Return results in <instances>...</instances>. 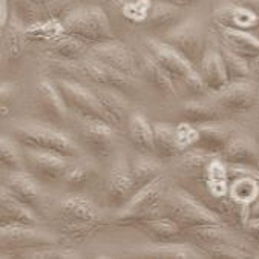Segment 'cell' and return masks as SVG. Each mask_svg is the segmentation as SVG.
<instances>
[{
	"label": "cell",
	"mask_w": 259,
	"mask_h": 259,
	"mask_svg": "<svg viewBox=\"0 0 259 259\" xmlns=\"http://www.w3.org/2000/svg\"><path fill=\"white\" fill-rule=\"evenodd\" d=\"M160 215L175 221L184 232L202 226L226 224L213 210L183 187L166 190L160 207Z\"/></svg>",
	"instance_id": "6da1fadb"
},
{
	"label": "cell",
	"mask_w": 259,
	"mask_h": 259,
	"mask_svg": "<svg viewBox=\"0 0 259 259\" xmlns=\"http://www.w3.org/2000/svg\"><path fill=\"white\" fill-rule=\"evenodd\" d=\"M146 51L170 77L177 88V92L178 88L184 89L190 95H199L205 92L198 71L172 46L166 45L160 38H147Z\"/></svg>",
	"instance_id": "7a4b0ae2"
},
{
	"label": "cell",
	"mask_w": 259,
	"mask_h": 259,
	"mask_svg": "<svg viewBox=\"0 0 259 259\" xmlns=\"http://www.w3.org/2000/svg\"><path fill=\"white\" fill-rule=\"evenodd\" d=\"M65 34L75 37L88 46H95L115 40L106 11L95 7L74 8L63 20Z\"/></svg>",
	"instance_id": "3957f363"
},
{
	"label": "cell",
	"mask_w": 259,
	"mask_h": 259,
	"mask_svg": "<svg viewBox=\"0 0 259 259\" xmlns=\"http://www.w3.org/2000/svg\"><path fill=\"white\" fill-rule=\"evenodd\" d=\"M13 135L22 147L45 150L74 160L80 157V147L63 132L53 127L35 124H17L13 127Z\"/></svg>",
	"instance_id": "277c9868"
},
{
	"label": "cell",
	"mask_w": 259,
	"mask_h": 259,
	"mask_svg": "<svg viewBox=\"0 0 259 259\" xmlns=\"http://www.w3.org/2000/svg\"><path fill=\"white\" fill-rule=\"evenodd\" d=\"M166 195L164 180L160 177L143 189L137 190L131 199L118 210L114 223L118 226H134L138 221L160 215V207Z\"/></svg>",
	"instance_id": "5b68a950"
},
{
	"label": "cell",
	"mask_w": 259,
	"mask_h": 259,
	"mask_svg": "<svg viewBox=\"0 0 259 259\" xmlns=\"http://www.w3.org/2000/svg\"><path fill=\"white\" fill-rule=\"evenodd\" d=\"M161 41L172 46L180 53L195 69L201 65L204 56L207 54V37L199 22L195 19L183 20L170 32L160 37Z\"/></svg>",
	"instance_id": "8992f818"
},
{
	"label": "cell",
	"mask_w": 259,
	"mask_h": 259,
	"mask_svg": "<svg viewBox=\"0 0 259 259\" xmlns=\"http://www.w3.org/2000/svg\"><path fill=\"white\" fill-rule=\"evenodd\" d=\"M0 242H2V256H19L26 250L56 247L59 238L35 226H8L0 227Z\"/></svg>",
	"instance_id": "52a82bcc"
},
{
	"label": "cell",
	"mask_w": 259,
	"mask_h": 259,
	"mask_svg": "<svg viewBox=\"0 0 259 259\" xmlns=\"http://www.w3.org/2000/svg\"><path fill=\"white\" fill-rule=\"evenodd\" d=\"M68 111L75 114L83 121H108V117L103 111L98 98L91 88H86L74 80L60 78L56 81Z\"/></svg>",
	"instance_id": "ba28073f"
},
{
	"label": "cell",
	"mask_w": 259,
	"mask_h": 259,
	"mask_svg": "<svg viewBox=\"0 0 259 259\" xmlns=\"http://www.w3.org/2000/svg\"><path fill=\"white\" fill-rule=\"evenodd\" d=\"M23 149L25 158V169L40 183V184H54L63 181V177L71 166L68 158H63L60 155L35 150V149Z\"/></svg>",
	"instance_id": "9c48e42d"
},
{
	"label": "cell",
	"mask_w": 259,
	"mask_h": 259,
	"mask_svg": "<svg viewBox=\"0 0 259 259\" xmlns=\"http://www.w3.org/2000/svg\"><path fill=\"white\" fill-rule=\"evenodd\" d=\"M91 57L111 66L112 69H115L131 78H137L140 75L138 63H137L134 53L126 45H123L117 40L91 46Z\"/></svg>",
	"instance_id": "30bf717a"
},
{
	"label": "cell",
	"mask_w": 259,
	"mask_h": 259,
	"mask_svg": "<svg viewBox=\"0 0 259 259\" xmlns=\"http://www.w3.org/2000/svg\"><path fill=\"white\" fill-rule=\"evenodd\" d=\"M235 170L233 178L229 177V198L241 210L244 221L248 207L259 198V170L230 166Z\"/></svg>",
	"instance_id": "8fae6325"
},
{
	"label": "cell",
	"mask_w": 259,
	"mask_h": 259,
	"mask_svg": "<svg viewBox=\"0 0 259 259\" xmlns=\"http://www.w3.org/2000/svg\"><path fill=\"white\" fill-rule=\"evenodd\" d=\"M78 68L81 75L88 78L91 83H94L95 86L111 88L118 92H129L135 84V78H131L112 69L111 66L95 60L94 57L78 62Z\"/></svg>",
	"instance_id": "7c38bea8"
},
{
	"label": "cell",
	"mask_w": 259,
	"mask_h": 259,
	"mask_svg": "<svg viewBox=\"0 0 259 259\" xmlns=\"http://www.w3.org/2000/svg\"><path fill=\"white\" fill-rule=\"evenodd\" d=\"M135 193L134 189V180L131 174V163L126 157H118L115 163L112 164L108 180H106V195L109 202L121 209V207L131 199V196Z\"/></svg>",
	"instance_id": "4fadbf2b"
},
{
	"label": "cell",
	"mask_w": 259,
	"mask_h": 259,
	"mask_svg": "<svg viewBox=\"0 0 259 259\" xmlns=\"http://www.w3.org/2000/svg\"><path fill=\"white\" fill-rule=\"evenodd\" d=\"M80 140L97 160H108L114 150V131L105 121H83Z\"/></svg>",
	"instance_id": "5bb4252c"
},
{
	"label": "cell",
	"mask_w": 259,
	"mask_h": 259,
	"mask_svg": "<svg viewBox=\"0 0 259 259\" xmlns=\"http://www.w3.org/2000/svg\"><path fill=\"white\" fill-rule=\"evenodd\" d=\"M4 187L8 189L19 201L31 207L35 213L40 215L43 212V193L40 183L26 169L8 172Z\"/></svg>",
	"instance_id": "9a60e30c"
},
{
	"label": "cell",
	"mask_w": 259,
	"mask_h": 259,
	"mask_svg": "<svg viewBox=\"0 0 259 259\" xmlns=\"http://www.w3.org/2000/svg\"><path fill=\"white\" fill-rule=\"evenodd\" d=\"M35 105L43 117L53 123H65L68 108L56 83L51 80H40L35 86Z\"/></svg>",
	"instance_id": "2e32d148"
},
{
	"label": "cell",
	"mask_w": 259,
	"mask_h": 259,
	"mask_svg": "<svg viewBox=\"0 0 259 259\" xmlns=\"http://www.w3.org/2000/svg\"><path fill=\"white\" fill-rule=\"evenodd\" d=\"M37 213L19 201L8 189L0 190V227L8 226H37Z\"/></svg>",
	"instance_id": "e0dca14e"
},
{
	"label": "cell",
	"mask_w": 259,
	"mask_h": 259,
	"mask_svg": "<svg viewBox=\"0 0 259 259\" xmlns=\"http://www.w3.org/2000/svg\"><path fill=\"white\" fill-rule=\"evenodd\" d=\"M60 218L66 226L95 224L100 221V212L97 205L83 196H68L60 202Z\"/></svg>",
	"instance_id": "ac0fdd59"
},
{
	"label": "cell",
	"mask_w": 259,
	"mask_h": 259,
	"mask_svg": "<svg viewBox=\"0 0 259 259\" xmlns=\"http://www.w3.org/2000/svg\"><path fill=\"white\" fill-rule=\"evenodd\" d=\"M256 103V89L250 83L227 84L218 97V106L229 114L248 112Z\"/></svg>",
	"instance_id": "d6986e66"
},
{
	"label": "cell",
	"mask_w": 259,
	"mask_h": 259,
	"mask_svg": "<svg viewBox=\"0 0 259 259\" xmlns=\"http://www.w3.org/2000/svg\"><path fill=\"white\" fill-rule=\"evenodd\" d=\"M221 160L227 166L259 170V150L248 138L233 137L221 153Z\"/></svg>",
	"instance_id": "ffe728a7"
},
{
	"label": "cell",
	"mask_w": 259,
	"mask_h": 259,
	"mask_svg": "<svg viewBox=\"0 0 259 259\" xmlns=\"http://www.w3.org/2000/svg\"><path fill=\"white\" fill-rule=\"evenodd\" d=\"M183 20L184 17H183L181 8H177L170 4L158 0V2H155L152 5V10L144 25H146V29H149V32L158 37H163L164 34L177 28Z\"/></svg>",
	"instance_id": "44dd1931"
},
{
	"label": "cell",
	"mask_w": 259,
	"mask_h": 259,
	"mask_svg": "<svg viewBox=\"0 0 259 259\" xmlns=\"http://www.w3.org/2000/svg\"><path fill=\"white\" fill-rule=\"evenodd\" d=\"M218 34L223 46L232 51L233 54L242 57L244 60L251 62L259 57V38H256L250 32L241 29L218 28Z\"/></svg>",
	"instance_id": "7402d4cb"
},
{
	"label": "cell",
	"mask_w": 259,
	"mask_h": 259,
	"mask_svg": "<svg viewBox=\"0 0 259 259\" xmlns=\"http://www.w3.org/2000/svg\"><path fill=\"white\" fill-rule=\"evenodd\" d=\"M213 22L218 28L248 31L259 25V17L248 7L226 5L213 11Z\"/></svg>",
	"instance_id": "603a6c76"
},
{
	"label": "cell",
	"mask_w": 259,
	"mask_h": 259,
	"mask_svg": "<svg viewBox=\"0 0 259 259\" xmlns=\"http://www.w3.org/2000/svg\"><path fill=\"white\" fill-rule=\"evenodd\" d=\"M138 72L140 75L144 78V81L155 89L158 94L170 97V95H178L177 88L174 84V81L170 80V77L163 71V68L157 63L147 51L140 57L138 62Z\"/></svg>",
	"instance_id": "cb8c5ba5"
},
{
	"label": "cell",
	"mask_w": 259,
	"mask_h": 259,
	"mask_svg": "<svg viewBox=\"0 0 259 259\" xmlns=\"http://www.w3.org/2000/svg\"><path fill=\"white\" fill-rule=\"evenodd\" d=\"M196 71L201 77L205 91L221 92L229 84L220 51H207V54L204 56Z\"/></svg>",
	"instance_id": "d4e9b609"
},
{
	"label": "cell",
	"mask_w": 259,
	"mask_h": 259,
	"mask_svg": "<svg viewBox=\"0 0 259 259\" xmlns=\"http://www.w3.org/2000/svg\"><path fill=\"white\" fill-rule=\"evenodd\" d=\"M91 89L98 98L103 111H105L108 117L109 124L114 127L121 126L126 117V111H127V103L124 97L121 95V92L111 89V88H105V86H94Z\"/></svg>",
	"instance_id": "484cf974"
},
{
	"label": "cell",
	"mask_w": 259,
	"mask_h": 259,
	"mask_svg": "<svg viewBox=\"0 0 259 259\" xmlns=\"http://www.w3.org/2000/svg\"><path fill=\"white\" fill-rule=\"evenodd\" d=\"M132 227L144 232L155 242H175L178 238H181V235L184 232L175 221H172L167 217H161V215L138 221Z\"/></svg>",
	"instance_id": "4316f807"
},
{
	"label": "cell",
	"mask_w": 259,
	"mask_h": 259,
	"mask_svg": "<svg viewBox=\"0 0 259 259\" xmlns=\"http://www.w3.org/2000/svg\"><path fill=\"white\" fill-rule=\"evenodd\" d=\"M127 137L132 146L143 155H155L153 124L143 114H132L127 120Z\"/></svg>",
	"instance_id": "83f0119b"
},
{
	"label": "cell",
	"mask_w": 259,
	"mask_h": 259,
	"mask_svg": "<svg viewBox=\"0 0 259 259\" xmlns=\"http://www.w3.org/2000/svg\"><path fill=\"white\" fill-rule=\"evenodd\" d=\"M198 131H199V138L195 147L210 155H221L227 147L229 141L233 138L232 132L227 127L218 126L217 123L198 126Z\"/></svg>",
	"instance_id": "f1b7e54d"
},
{
	"label": "cell",
	"mask_w": 259,
	"mask_h": 259,
	"mask_svg": "<svg viewBox=\"0 0 259 259\" xmlns=\"http://www.w3.org/2000/svg\"><path fill=\"white\" fill-rule=\"evenodd\" d=\"M190 238L193 239V242L196 244V247H199L201 250L205 248V247L223 245V244L238 245V247L245 248L238 238H235L233 235H230L229 230H226V224H220V226H202V227L192 229L190 230Z\"/></svg>",
	"instance_id": "f546056e"
},
{
	"label": "cell",
	"mask_w": 259,
	"mask_h": 259,
	"mask_svg": "<svg viewBox=\"0 0 259 259\" xmlns=\"http://www.w3.org/2000/svg\"><path fill=\"white\" fill-rule=\"evenodd\" d=\"M86 48L88 45H84L83 41L65 34L62 38L51 43L46 53L51 57V60H57L63 63H78L84 60Z\"/></svg>",
	"instance_id": "4dcf8cb0"
},
{
	"label": "cell",
	"mask_w": 259,
	"mask_h": 259,
	"mask_svg": "<svg viewBox=\"0 0 259 259\" xmlns=\"http://www.w3.org/2000/svg\"><path fill=\"white\" fill-rule=\"evenodd\" d=\"M153 149L155 157L163 161L177 158L181 153L175 138V126L167 123H153Z\"/></svg>",
	"instance_id": "1f68e13d"
},
{
	"label": "cell",
	"mask_w": 259,
	"mask_h": 259,
	"mask_svg": "<svg viewBox=\"0 0 259 259\" xmlns=\"http://www.w3.org/2000/svg\"><path fill=\"white\" fill-rule=\"evenodd\" d=\"M181 118L195 126L220 123L224 118V111L220 106L207 105V103L189 101L181 108Z\"/></svg>",
	"instance_id": "d6a6232c"
},
{
	"label": "cell",
	"mask_w": 259,
	"mask_h": 259,
	"mask_svg": "<svg viewBox=\"0 0 259 259\" xmlns=\"http://www.w3.org/2000/svg\"><path fill=\"white\" fill-rule=\"evenodd\" d=\"M137 254L143 256V257H164V259L207 257L199 247H192V245L178 244V242H158V245L140 250V251H137Z\"/></svg>",
	"instance_id": "836d02e7"
},
{
	"label": "cell",
	"mask_w": 259,
	"mask_h": 259,
	"mask_svg": "<svg viewBox=\"0 0 259 259\" xmlns=\"http://www.w3.org/2000/svg\"><path fill=\"white\" fill-rule=\"evenodd\" d=\"M4 31V57L8 62L20 59L25 51V43L28 41L25 26L13 17L11 23H8Z\"/></svg>",
	"instance_id": "e575fe53"
},
{
	"label": "cell",
	"mask_w": 259,
	"mask_h": 259,
	"mask_svg": "<svg viewBox=\"0 0 259 259\" xmlns=\"http://www.w3.org/2000/svg\"><path fill=\"white\" fill-rule=\"evenodd\" d=\"M25 34H26V38L32 41L54 43L56 40L65 35V26H63V22L59 19H41L40 22L31 26H26Z\"/></svg>",
	"instance_id": "d590c367"
},
{
	"label": "cell",
	"mask_w": 259,
	"mask_h": 259,
	"mask_svg": "<svg viewBox=\"0 0 259 259\" xmlns=\"http://www.w3.org/2000/svg\"><path fill=\"white\" fill-rule=\"evenodd\" d=\"M223 63H224V69H226V75L229 80V84L233 83H245L248 81L251 71L248 66V62L244 60L242 57L233 54L232 51H229L227 48H221L220 51Z\"/></svg>",
	"instance_id": "8d00e7d4"
},
{
	"label": "cell",
	"mask_w": 259,
	"mask_h": 259,
	"mask_svg": "<svg viewBox=\"0 0 259 259\" xmlns=\"http://www.w3.org/2000/svg\"><path fill=\"white\" fill-rule=\"evenodd\" d=\"M20 144L17 140L10 137H2L0 140V166H2L7 172H17L25 170V158H23V150L19 147Z\"/></svg>",
	"instance_id": "74e56055"
},
{
	"label": "cell",
	"mask_w": 259,
	"mask_h": 259,
	"mask_svg": "<svg viewBox=\"0 0 259 259\" xmlns=\"http://www.w3.org/2000/svg\"><path fill=\"white\" fill-rule=\"evenodd\" d=\"M131 174H132L135 192L161 177L158 163H155L153 160H149V158L138 160V161L132 163L131 164Z\"/></svg>",
	"instance_id": "f35d334b"
},
{
	"label": "cell",
	"mask_w": 259,
	"mask_h": 259,
	"mask_svg": "<svg viewBox=\"0 0 259 259\" xmlns=\"http://www.w3.org/2000/svg\"><path fill=\"white\" fill-rule=\"evenodd\" d=\"M10 4L13 8V17L25 28L41 20L40 17L41 8L34 0H10Z\"/></svg>",
	"instance_id": "ab89813d"
},
{
	"label": "cell",
	"mask_w": 259,
	"mask_h": 259,
	"mask_svg": "<svg viewBox=\"0 0 259 259\" xmlns=\"http://www.w3.org/2000/svg\"><path fill=\"white\" fill-rule=\"evenodd\" d=\"M152 5V0H131L121 5V14L134 23H144L149 17Z\"/></svg>",
	"instance_id": "60d3db41"
},
{
	"label": "cell",
	"mask_w": 259,
	"mask_h": 259,
	"mask_svg": "<svg viewBox=\"0 0 259 259\" xmlns=\"http://www.w3.org/2000/svg\"><path fill=\"white\" fill-rule=\"evenodd\" d=\"M92 178V169L86 164H71L63 177V181L71 189H83Z\"/></svg>",
	"instance_id": "b9f144b4"
},
{
	"label": "cell",
	"mask_w": 259,
	"mask_h": 259,
	"mask_svg": "<svg viewBox=\"0 0 259 259\" xmlns=\"http://www.w3.org/2000/svg\"><path fill=\"white\" fill-rule=\"evenodd\" d=\"M175 138H177V144L178 149L181 152H184L189 147H195L198 138H199V131L198 126L187 123V121H181L175 126Z\"/></svg>",
	"instance_id": "7bdbcfd3"
},
{
	"label": "cell",
	"mask_w": 259,
	"mask_h": 259,
	"mask_svg": "<svg viewBox=\"0 0 259 259\" xmlns=\"http://www.w3.org/2000/svg\"><path fill=\"white\" fill-rule=\"evenodd\" d=\"M20 257H78V251L72 248H56V247H43V248H34V250H26L19 254Z\"/></svg>",
	"instance_id": "ee69618b"
},
{
	"label": "cell",
	"mask_w": 259,
	"mask_h": 259,
	"mask_svg": "<svg viewBox=\"0 0 259 259\" xmlns=\"http://www.w3.org/2000/svg\"><path fill=\"white\" fill-rule=\"evenodd\" d=\"M72 10V0H49L43 11L48 13L46 19L63 20Z\"/></svg>",
	"instance_id": "f6af8a7d"
},
{
	"label": "cell",
	"mask_w": 259,
	"mask_h": 259,
	"mask_svg": "<svg viewBox=\"0 0 259 259\" xmlns=\"http://www.w3.org/2000/svg\"><path fill=\"white\" fill-rule=\"evenodd\" d=\"M16 92V84L11 83H4L2 84V115L5 117L10 111H8V101L14 97Z\"/></svg>",
	"instance_id": "bcb514c9"
},
{
	"label": "cell",
	"mask_w": 259,
	"mask_h": 259,
	"mask_svg": "<svg viewBox=\"0 0 259 259\" xmlns=\"http://www.w3.org/2000/svg\"><path fill=\"white\" fill-rule=\"evenodd\" d=\"M244 229L247 232V236L259 245V221H253V220H245L244 221Z\"/></svg>",
	"instance_id": "7dc6e473"
},
{
	"label": "cell",
	"mask_w": 259,
	"mask_h": 259,
	"mask_svg": "<svg viewBox=\"0 0 259 259\" xmlns=\"http://www.w3.org/2000/svg\"><path fill=\"white\" fill-rule=\"evenodd\" d=\"M10 0H0V25L5 29L10 23Z\"/></svg>",
	"instance_id": "c3c4849f"
},
{
	"label": "cell",
	"mask_w": 259,
	"mask_h": 259,
	"mask_svg": "<svg viewBox=\"0 0 259 259\" xmlns=\"http://www.w3.org/2000/svg\"><path fill=\"white\" fill-rule=\"evenodd\" d=\"M245 220H253V221H259V198L248 207L245 212Z\"/></svg>",
	"instance_id": "681fc988"
},
{
	"label": "cell",
	"mask_w": 259,
	"mask_h": 259,
	"mask_svg": "<svg viewBox=\"0 0 259 259\" xmlns=\"http://www.w3.org/2000/svg\"><path fill=\"white\" fill-rule=\"evenodd\" d=\"M161 2H166V4H170L177 8H187V7H192L195 5L198 0H161Z\"/></svg>",
	"instance_id": "f907efd6"
},
{
	"label": "cell",
	"mask_w": 259,
	"mask_h": 259,
	"mask_svg": "<svg viewBox=\"0 0 259 259\" xmlns=\"http://www.w3.org/2000/svg\"><path fill=\"white\" fill-rule=\"evenodd\" d=\"M248 8H251L259 17V0H248Z\"/></svg>",
	"instance_id": "816d5d0a"
},
{
	"label": "cell",
	"mask_w": 259,
	"mask_h": 259,
	"mask_svg": "<svg viewBox=\"0 0 259 259\" xmlns=\"http://www.w3.org/2000/svg\"><path fill=\"white\" fill-rule=\"evenodd\" d=\"M230 2H239V0H230Z\"/></svg>",
	"instance_id": "f5cc1de1"
}]
</instances>
